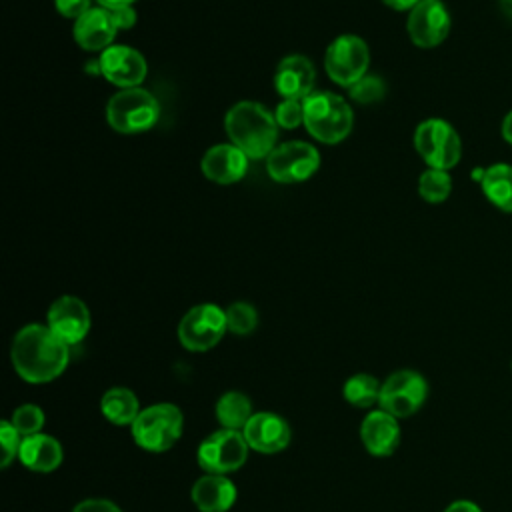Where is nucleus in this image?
Instances as JSON below:
<instances>
[{"label":"nucleus","instance_id":"14","mask_svg":"<svg viewBox=\"0 0 512 512\" xmlns=\"http://www.w3.org/2000/svg\"><path fill=\"white\" fill-rule=\"evenodd\" d=\"M50 330L68 346L78 344L90 330V312L76 296H60L48 310Z\"/></svg>","mask_w":512,"mask_h":512},{"label":"nucleus","instance_id":"19","mask_svg":"<svg viewBox=\"0 0 512 512\" xmlns=\"http://www.w3.org/2000/svg\"><path fill=\"white\" fill-rule=\"evenodd\" d=\"M360 436L370 454L388 456L396 450V446L400 442L398 420L392 414H388L386 410L370 412L362 422Z\"/></svg>","mask_w":512,"mask_h":512},{"label":"nucleus","instance_id":"10","mask_svg":"<svg viewBox=\"0 0 512 512\" xmlns=\"http://www.w3.org/2000/svg\"><path fill=\"white\" fill-rule=\"evenodd\" d=\"M248 442L240 430H218L198 446V464L208 474L238 470L248 456Z\"/></svg>","mask_w":512,"mask_h":512},{"label":"nucleus","instance_id":"34","mask_svg":"<svg viewBox=\"0 0 512 512\" xmlns=\"http://www.w3.org/2000/svg\"><path fill=\"white\" fill-rule=\"evenodd\" d=\"M72 512H120V508L116 504H112L110 500L90 498V500L80 502Z\"/></svg>","mask_w":512,"mask_h":512},{"label":"nucleus","instance_id":"21","mask_svg":"<svg viewBox=\"0 0 512 512\" xmlns=\"http://www.w3.org/2000/svg\"><path fill=\"white\" fill-rule=\"evenodd\" d=\"M20 462L34 472H50L62 462V446L48 434L26 436L18 452Z\"/></svg>","mask_w":512,"mask_h":512},{"label":"nucleus","instance_id":"15","mask_svg":"<svg viewBox=\"0 0 512 512\" xmlns=\"http://www.w3.org/2000/svg\"><path fill=\"white\" fill-rule=\"evenodd\" d=\"M316 70L310 58L302 54L284 56L274 72V88L282 98L304 100L314 92Z\"/></svg>","mask_w":512,"mask_h":512},{"label":"nucleus","instance_id":"24","mask_svg":"<svg viewBox=\"0 0 512 512\" xmlns=\"http://www.w3.org/2000/svg\"><path fill=\"white\" fill-rule=\"evenodd\" d=\"M216 416L226 430H244L252 418V404L244 394L228 392L218 400Z\"/></svg>","mask_w":512,"mask_h":512},{"label":"nucleus","instance_id":"39","mask_svg":"<svg viewBox=\"0 0 512 512\" xmlns=\"http://www.w3.org/2000/svg\"><path fill=\"white\" fill-rule=\"evenodd\" d=\"M500 6L508 16H512V0H500Z\"/></svg>","mask_w":512,"mask_h":512},{"label":"nucleus","instance_id":"40","mask_svg":"<svg viewBox=\"0 0 512 512\" xmlns=\"http://www.w3.org/2000/svg\"><path fill=\"white\" fill-rule=\"evenodd\" d=\"M438 2H440V0H438Z\"/></svg>","mask_w":512,"mask_h":512},{"label":"nucleus","instance_id":"8","mask_svg":"<svg viewBox=\"0 0 512 512\" xmlns=\"http://www.w3.org/2000/svg\"><path fill=\"white\" fill-rule=\"evenodd\" d=\"M320 168V154L316 146L304 140H290L278 144L266 158L268 176L280 184L304 182Z\"/></svg>","mask_w":512,"mask_h":512},{"label":"nucleus","instance_id":"18","mask_svg":"<svg viewBox=\"0 0 512 512\" xmlns=\"http://www.w3.org/2000/svg\"><path fill=\"white\" fill-rule=\"evenodd\" d=\"M72 34L80 48L96 52V50H106L108 46H112V42L118 34V28H116L108 8L94 6L86 14H82L78 20H74Z\"/></svg>","mask_w":512,"mask_h":512},{"label":"nucleus","instance_id":"9","mask_svg":"<svg viewBox=\"0 0 512 512\" xmlns=\"http://www.w3.org/2000/svg\"><path fill=\"white\" fill-rule=\"evenodd\" d=\"M226 330V312L222 308L216 304H198L182 316L178 324V338L184 348L204 352L216 346Z\"/></svg>","mask_w":512,"mask_h":512},{"label":"nucleus","instance_id":"22","mask_svg":"<svg viewBox=\"0 0 512 512\" xmlns=\"http://www.w3.org/2000/svg\"><path fill=\"white\" fill-rule=\"evenodd\" d=\"M480 186L484 196L504 212H512V166L492 164L482 170Z\"/></svg>","mask_w":512,"mask_h":512},{"label":"nucleus","instance_id":"26","mask_svg":"<svg viewBox=\"0 0 512 512\" xmlns=\"http://www.w3.org/2000/svg\"><path fill=\"white\" fill-rule=\"evenodd\" d=\"M450 190H452V178L448 170L428 168L418 178V194L430 204L444 202L450 196Z\"/></svg>","mask_w":512,"mask_h":512},{"label":"nucleus","instance_id":"38","mask_svg":"<svg viewBox=\"0 0 512 512\" xmlns=\"http://www.w3.org/2000/svg\"><path fill=\"white\" fill-rule=\"evenodd\" d=\"M96 2H98V6L112 10V8H118V6H132L136 0H96Z\"/></svg>","mask_w":512,"mask_h":512},{"label":"nucleus","instance_id":"30","mask_svg":"<svg viewBox=\"0 0 512 512\" xmlns=\"http://www.w3.org/2000/svg\"><path fill=\"white\" fill-rule=\"evenodd\" d=\"M274 118L278 122L280 128H296L300 124H304V106L302 100H290V98H282L280 104L274 110Z\"/></svg>","mask_w":512,"mask_h":512},{"label":"nucleus","instance_id":"23","mask_svg":"<svg viewBox=\"0 0 512 512\" xmlns=\"http://www.w3.org/2000/svg\"><path fill=\"white\" fill-rule=\"evenodd\" d=\"M102 414L106 416V420H110L112 424L124 426V424H132L138 414V398L134 396L132 390L128 388H112L102 396L100 402Z\"/></svg>","mask_w":512,"mask_h":512},{"label":"nucleus","instance_id":"17","mask_svg":"<svg viewBox=\"0 0 512 512\" xmlns=\"http://www.w3.org/2000/svg\"><path fill=\"white\" fill-rule=\"evenodd\" d=\"M250 448L272 454L286 448L290 442V426L278 414L256 412L242 430Z\"/></svg>","mask_w":512,"mask_h":512},{"label":"nucleus","instance_id":"36","mask_svg":"<svg viewBox=\"0 0 512 512\" xmlns=\"http://www.w3.org/2000/svg\"><path fill=\"white\" fill-rule=\"evenodd\" d=\"M392 10H412L420 0H382Z\"/></svg>","mask_w":512,"mask_h":512},{"label":"nucleus","instance_id":"31","mask_svg":"<svg viewBox=\"0 0 512 512\" xmlns=\"http://www.w3.org/2000/svg\"><path fill=\"white\" fill-rule=\"evenodd\" d=\"M0 442H2V466L6 468L12 458L20 452V434L18 430L12 426V422H0Z\"/></svg>","mask_w":512,"mask_h":512},{"label":"nucleus","instance_id":"20","mask_svg":"<svg viewBox=\"0 0 512 512\" xmlns=\"http://www.w3.org/2000/svg\"><path fill=\"white\" fill-rule=\"evenodd\" d=\"M236 500L234 484L222 474H206L192 486V502L202 512H224Z\"/></svg>","mask_w":512,"mask_h":512},{"label":"nucleus","instance_id":"11","mask_svg":"<svg viewBox=\"0 0 512 512\" xmlns=\"http://www.w3.org/2000/svg\"><path fill=\"white\" fill-rule=\"evenodd\" d=\"M428 396V384L422 374L414 370H398L390 374L380 390V406L394 418L414 414Z\"/></svg>","mask_w":512,"mask_h":512},{"label":"nucleus","instance_id":"32","mask_svg":"<svg viewBox=\"0 0 512 512\" xmlns=\"http://www.w3.org/2000/svg\"><path fill=\"white\" fill-rule=\"evenodd\" d=\"M54 6L58 14L72 20H78L82 14H86L92 8L90 0H54Z\"/></svg>","mask_w":512,"mask_h":512},{"label":"nucleus","instance_id":"16","mask_svg":"<svg viewBox=\"0 0 512 512\" xmlns=\"http://www.w3.org/2000/svg\"><path fill=\"white\" fill-rule=\"evenodd\" d=\"M248 160L250 158L238 146L228 142L208 148L202 156L200 168L202 174L216 184H234L244 178L248 170Z\"/></svg>","mask_w":512,"mask_h":512},{"label":"nucleus","instance_id":"33","mask_svg":"<svg viewBox=\"0 0 512 512\" xmlns=\"http://www.w3.org/2000/svg\"><path fill=\"white\" fill-rule=\"evenodd\" d=\"M110 16L118 30H128L136 24V10L132 6H118L110 10Z\"/></svg>","mask_w":512,"mask_h":512},{"label":"nucleus","instance_id":"7","mask_svg":"<svg viewBox=\"0 0 512 512\" xmlns=\"http://www.w3.org/2000/svg\"><path fill=\"white\" fill-rule=\"evenodd\" d=\"M370 50L356 34H342L330 42L324 54V68L332 82L350 88L368 74Z\"/></svg>","mask_w":512,"mask_h":512},{"label":"nucleus","instance_id":"13","mask_svg":"<svg viewBox=\"0 0 512 512\" xmlns=\"http://www.w3.org/2000/svg\"><path fill=\"white\" fill-rule=\"evenodd\" d=\"M408 36L420 48H434L450 32V14L438 0H420L408 14Z\"/></svg>","mask_w":512,"mask_h":512},{"label":"nucleus","instance_id":"1","mask_svg":"<svg viewBox=\"0 0 512 512\" xmlns=\"http://www.w3.org/2000/svg\"><path fill=\"white\" fill-rule=\"evenodd\" d=\"M10 358L20 378L32 384H44L64 372L70 352L68 344L50 326L28 324L14 336Z\"/></svg>","mask_w":512,"mask_h":512},{"label":"nucleus","instance_id":"2","mask_svg":"<svg viewBox=\"0 0 512 512\" xmlns=\"http://www.w3.org/2000/svg\"><path fill=\"white\" fill-rule=\"evenodd\" d=\"M224 128L230 142L248 158H268L276 148L280 126L274 114L260 102L240 100L228 108Z\"/></svg>","mask_w":512,"mask_h":512},{"label":"nucleus","instance_id":"4","mask_svg":"<svg viewBox=\"0 0 512 512\" xmlns=\"http://www.w3.org/2000/svg\"><path fill=\"white\" fill-rule=\"evenodd\" d=\"M160 116V104L148 90L120 88L106 104V120L120 134H138L150 130Z\"/></svg>","mask_w":512,"mask_h":512},{"label":"nucleus","instance_id":"35","mask_svg":"<svg viewBox=\"0 0 512 512\" xmlns=\"http://www.w3.org/2000/svg\"><path fill=\"white\" fill-rule=\"evenodd\" d=\"M444 512H482V510L478 508V504H474L470 500H456Z\"/></svg>","mask_w":512,"mask_h":512},{"label":"nucleus","instance_id":"37","mask_svg":"<svg viewBox=\"0 0 512 512\" xmlns=\"http://www.w3.org/2000/svg\"><path fill=\"white\" fill-rule=\"evenodd\" d=\"M502 136L506 142L512 144V110L506 114V118L502 120Z\"/></svg>","mask_w":512,"mask_h":512},{"label":"nucleus","instance_id":"27","mask_svg":"<svg viewBox=\"0 0 512 512\" xmlns=\"http://www.w3.org/2000/svg\"><path fill=\"white\" fill-rule=\"evenodd\" d=\"M226 324H228V330L234 334H240V336L250 334L258 324L256 308L250 306L248 302L230 304L226 310Z\"/></svg>","mask_w":512,"mask_h":512},{"label":"nucleus","instance_id":"6","mask_svg":"<svg viewBox=\"0 0 512 512\" xmlns=\"http://www.w3.org/2000/svg\"><path fill=\"white\" fill-rule=\"evenodd\" d=\"M414 148L420 158L436 170H450L458 164L462 154L458 132L442 118H428L416 126Z\"/></svg>","mask_w":512,"mask_h":512},{"label":"nucleus","instance_id":"28","mask_svg":"<svg viewBox=\"0 0 512 512\" xmlns=\"http://www.w3.org/2000/svg\"><path fill=\"white\" fill-rule=\"evenodd\" d=\"M12 426L18 430L20 436H34L40 434L44 426V412L34 404H24L14 410L12 414Z\"/></svg>","mask_w":512,"mask_h":512},{"label":"nucleus","instance_id":"3","mask_svg":"<svg viewBox=\"0 0 512 512\" xmlns=\"http://www.w3.org/2000/svg\"><path fill=\"white\" fill-rule=\"evenodd\" d=\"M304 106V128L310 136L324 144L342 142L354 124V114L350 104L326 90H314L302 100Z\"/></svg>","mask_w":512,"mask_h":512},{"label":"nucleus","instance_id":"25","mask_svg":"<svg viewBox=\"0 0 512 512\" xmlns=\"http://www.w3.org/2000/svg\"><path fill=\"white\" fill-rule=\"evenodd\" d=\"M382 384L370 374H354L344 384V398L352 406L368 408L380 400Z\"/></svg>","mask_w":512,"mask_h":512},{"label":"nucleus","instance_id":"29","mask_svg":"<svg viewBox=\"0 0 512 512\" xmlns=\"http://www.w3.org/2000/svg\"><path fill=\"white\" fill-rule=\"evenodd\" d=\"M384 96V82L378 76L366 74L350 86V98L360 104L378 102Z\"/></svg>","mask_w":512,"mask_h":512},{"label":"nucleus","instance_id":"12","mask_svg":"<svg viewBox=\"0 0 512 512\" xmlns=\"http://www.w3.org/2000/svg\"><path fill=\"white\" fill-rule=\"evenodd\" d=\"M98 72L118 88H136L148 74L146 58L132 46L112 44L98 58Z\"/></svg>","mask_w":512,"mask_h":512},{"label":"nucleus","instance_id":"5","mask_svg":"<svg viewBox=\"0 0 512 512\" xmlns=\"http://www.w3.org/2000/svg\"><path fill=\"white\" fill-rule=\"evenodd\" d=\"M182 434V412L174 404H154L140 410L132 422L136 444L150 452H164Z\"/></svg>","mask_w":512,"mask_h":512}]
</instances>
